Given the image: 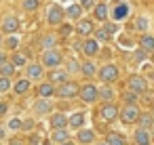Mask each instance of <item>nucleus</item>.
I'll return each instance as SVG.
<instances>
[{"instance_id": "21", "label": "nucleus", "mask_w": 154, "mask_h": 145, "mask_svg": "<svg viewBox=\"0 0 154 145\" xmlns=\"http://www.w3.org/2000/svg\"><path fill=\"white\" fill-rule=\"evenodd\" d=\"M38 95H40L42 99H47V97L55 95V86H53L51 82H47V84H40V86H38Z\"/></svg>"}, {"instance_id": "27", "label": "nucleus", "mask_w": 154, "mask_h": 145, "mask_svg": "<svg viewBox=\"0 0 154 145\" xmlns=\"http://www.w3.org/2000/svg\"><path fill=\"white\" fill-rule=\"evenodd\" d=\"M106 145H125V137L118 132H110L108 135V143Z\"/></svg>"}, {"instance_id": "7", "label": "nucleus", "mask_w": 154, "mask_h": 145, "mask_svg": "<svg viewBox=\"0 0 154 145\" xmlns=\"http://www.w3.org/2000/svg\"><path fill=\"white\" fill-rule=\"evenodd\" d=\"M137 118H139V109H137V105H127V107L122 109V114H120V120H122L125 124L137 122Z\"/></svg>"}, {"instance_id": "26", "label": "nucleus", "mask_w": 154, "mask_h": 145, "mask_svg": "<svg viewBox=\"0 0 154 145\" xmlns=\"http://www.w3.org/2000/svg\"><path fill=\"white\" fill-rule=\"evenodd\" d=\"M80 72H82L87 78H91V76H95V72H97V70H95V63H93V61H87V63H82V65H80Z\"/></svg>"}, {"instance_id": "29", "label": "nucleus", "mask_w": 154, "mask_h": 145, "mask_svg": "<svg viewBox=\"0 0 154 145\" xmlns=\"http://www.w3.org/2000/svg\"><path fill=\"white\" fill-rule=\"evenodd\" d=\"M95 17L99 21H106L108 19V4H97L95 7Z\"/></svg>"}, {"instance_id": "19", "label": "nucleus", "mask_w": 154, "mask_h": 145, "mask_svg": "<svg viewBox=\"0 0 154 145\" xmlns=\"http://www.w3.org/2000/svg\"><path fill=\"white\" fill-rule=\"evenodd\" d=\"M13 90H15L17 95H23V93H28V90H30V80H28V78H21V80H17V82H15V86H13Z\"/></svg>"}, {"instance_id": "23", "label": "nucleus", "mask_w": 154, "mask_h": 145, "mask_svg": "<svg viewBox=\"0 0 154 145\" xmlns=\"http://www.w3.org/2000/svg\"><path fill=\"white\" fill-rule=\"evenodd\" d=\"M85 120H87V118H85V114H80V111H78V114H74V116L68 120V124H70L72 128H80V126L85 124Z\"/></svg>"}, {"instance_id": "53", "label": "nucleus", "mask_w": 154, "mask_h": 145, "mask_svg": "<svg viewBox=\"0 0 154 145\" xmlns=\"http://www.w3.org/2000/svg\"><path fill=\"white\" fill-rule=\"evenodd\" d=\"M101 145H106V143H101Z\"/></svg>"}, {"instance_id": "42", "label": "nucleus", "mask_w": 154, "mask_h": 145, "mask_svg": "<svg viewBox=\"0 0 154 145\" xmlns=\"http://www.w3.org/2000/svg\"><path fill=\"white\" fill-rule=\"evenodd\" d=\"M78 7H80V9H91V7H93V0H80Z\"/></svg>"}, {"instance_id": "20", "label": "nucleus", "mask_w": 154, "mask_h": 145, "mask_svg": "<svg viewBox=\"0 0 154 145\" xmlns=\"http://www.w3.org/2000/svg\"><path fill=\"white\" fill-rule=\"evenodd\" d=\"M78 141H80V143H93V141H95V132H93L91 128H82V130L78 132Z\"/></svg>"}, {"instance_id": "45", "label": "nucleus", "mask_w": 154, "mask_h": 145, "mask_svg": "<svg viewBox=\"0 0 154 145\" xmlns=\"http://www.w3.org/2000/svg\"><path fill=\"white\" fill-rule=\"evenodd\" d=\"M32 126H34V122H32V120H26V122H21V128H26V130H30Z\"/></svg>"}, {"instance_id": "8", "label": "nucleus", "mask_w": 154, "mask_h": 145, "mask_svg": "<svg viewBox=\"0 0 154 145\" xmlns=\"http://www.w3.org/2000/svg\"><path fill=\"white\" fill-rule=\"evenodd\" d=\"M17 30H19V19L15 15H7L2 19V32L5 34H15Z\"/></svg>"}, {"instance_id": "30", "label": "nucleus", "mask_w": 154, "mask_h": 145, "mask_svg": "<svg viewBox=\"0 0 154 145\" xmlns=\"http://www.w3.org/2000/svg\"><path fill=\"white\" fill-rule=\"evenodd\" d=\"M68 137H70V135H68L66 128H61V130H53V141H55V143H66Z\"/></svg>"}, {"instance_id": "4", "label": "nucleus", "mask_w": 154, "mask_h": 145, "mask_svg": "<svg viewBox=\"0 0 154 145\" xmlns=\"http://www.w3.org/2000/svg\"><path fill=\"white\" fill-rule=\"evenodd\" d=\"M63 9L61 7H57V4H53L51 9H49V13H47V21L51 23V25H59L61 21H63Z\"/></svg>"}, {"instance_id": "25", "label": "nucleus", "mask_w": 154, "mask_h": 145, "mask_svg": "<svg viewBox=\"0 0 154 145\" xmlns=\"http://www.w3.org/2000/svg\"><path fill=\"white\" fill-rule=\"evenodd\" d=\"M28 63V59H26V55H21V53H15L13 55V59H11V65L17 70V67H23Z\"/></svg>"}, {"instance_id": "31", "label": "nucleus", "mask_w": 154, "mask_h": 145, "mask_svg": "<svg viewBox=\"0 0 154 145\" xmlns=\"http://www.w3.org/2000/svg\"><path fill=\"white\" fill-rule=\"evenodd\" d=\"M40 44L45 46V51H49V49H55V44H57V36H45V38L40 40Z\"/></svg>"}, {"instance_id": "55", "label": "nucleus", "mask_w": 154, "mask_h": 145, "mask_svg": "<svg viewBox=\"0 0 154 145\" xmlns=\"http://www.w3.org/2000/svg\"><path fill=\"white\" fill-rule=\"evenodd\" d=\"M0 42H2V40H0Z\"/></svg>"}, {"instance_id": "6", "label": "nucleus", "mask_w": 154, "mask_h": 145, "mask_svg": "<svg viewBox=\"0 0 154 145\" xmlns=\"http://www.w3.org/2000/svg\"><path fill=\"white\" fill-rule=\"evenodd\" d=\"M78 95H80V99H82L85 103H93V101L97 99V88H95V84H85V86L78 90Z\"/></svg>"}, {"instance_id": "17", "label": "nucleus", "mask_w": 154, "mask_h": 145, "mask_svg": "<svg viewBox=\"0 0 154 145\" xmlns=\"http://www.w3.org/2000/svg\"><path fill=\"white\" fill-rule=\"evenodd\" d=\"M135 143H137V145H150V132L143 130V128H137V132H135Z\"/></svg>"}, {"instance_id": "14", "label": "nucleus", "mask_w": 154, "mask_h": 145, "mask_svg": "<svg viewBox=\"0 0 154 145\" xmlns=\"http://www.w3.org/2000/svg\"><path fill=\"white\" fill-rule=\"evenodd\" d=\"M51 126H53V130H61V128L68 126V118H66L63 114H55V116L51 118Z\"/></svg>"}, {"instance_id": "47", "label": "nucleus", "mask_w": 154, "mask_h": 145, "mask_svg": "<svg viewBox=\"0 0 154 145\" xmlns=\"http://www.w3.org/2000/svg\"><path fill=\"white\" fill-rule=\"evenodd\" d=\"M97 38H99V40H108V36H106V32H103V30H99V32H97Z\"/></svg>"}, {"instance_id": "46", "label": "nucleus", "mask_w": 154, "mask_h": 145, "mask_svg": "<svg viewBox=\"0 0 154 145\" xmlns=\"http://www.w3.org/2000/svg\"><path fill=\"white\" fill-rule=\"evenodd\" d=\"M7 109H9V105H7L5 101H0V116H5V114H7Z\"/></svg>"}, {"instance_id": "10", "label": "nucleus", "mask_w": 154, "mask_h": 145, "mask_svg": "<svg viewBox=\"0 0 154 145\" xmlns=\"http://www.w3.org/2000/svg\"><path fill=\"white\" fill-rule=\"evenodd\" d=\"M116 116H118V109H116V105H112V103H106V105L101 107V118H103V120L112 122Z\"/></svg>"}, {"instance_id": "11", "label": "nucleus", "mask_w": 154, "mask_h": 145, "mask_svg": "<svg viewBox=\"0 0 154 145\" xmlns=\"http://www.w3.org/2000/svg\"><path fill=\"white\" fill-rule=\"evenodd\" d=\"M127 15H129V7H127L125 2L116 4V9L112 11V19H114V21H122V19H125Z\"/></svg>"}, {"instance_id": "41", "label": "nucleus", "mask_w": 154, "mask_h": 145, "mask_svg": "<svg viewBox=\"0 0 154 145\" xmlns=\"http://www.w3.org/2000/svg\"><path fill=\"white\" fill-rule=\"evenodd\" d=\"M7 46H9V49H17V46H19V40H17L15 36H11V38L7 40Z\"/></svg>"}, {"instance_id": "40", "label": "nucleus", "mask_w": 154, "mask_h": 145, "mask_svg": "<svg viewBox=\"0 0 154 145\" xmlns=\"http://www.w3.org/2000/svg\"><path fill=\"white\" fill-rule=\"evenodd\" d=\"M101 30H103V32H106V36L110 38V36H112V34L116 32V25H114V23H110V25H103Z\"/></svg>"}, {"instance_id": "18", "label": "nucleus", "mask_w": 154, "mask_h": 145, "mask_svg": "<svg viewBox=\"0 0 154 145\" xmlns=\"http://www.w3.org/2000/svg\"><path fill=\"white\" fill-rule=\"evenodd\" d=\"M139 44H141V51L143 53H154V36H148V34L141 36V42Z\"/></svg>"}, {"instance_id": "54", "label": "nucleus", "mask_w": 154, "mask_h": 145, "mask_svg": "<svg viewBox=\"0 0 154 145\" xmlns=\"http://www.w3.org/2000/svg\"><path fill=\"white\" fill-rule=\"evenodd\" d=\"M152 61H154V57H152Z\"/></svg>"}, {"instance_id": "24", "label": "nucleus", "mask_w": 154, "mask_h": 145, "mask_svg": "<svg viewBox=\"0 0 154 145\" xmlns=\"http://www.w3.org/2000/svg\"><path fill=\"white\" fill-rule=\"evenodd\" d=\"M137 120H139V124H141V128H143V130L152 128V124H154V116H152V114H141Z\"/></svg>"}, {"instance_id": "36", "label": "nucleus", "mask_w": 154, "mask_h": 145, "mask_svg": "<svg viewBox=\"0 0 154 145\" xmlns=\"http://www.w3.org/2000/svg\"><path fill=\"white\" fill-rule=\"evenodd\" d=\"M13 84H11V78H0V93H7L11 90Z\"/></svg>"}, {"instance_id": "22", "label": "nucleus", "mask_w": 154, "mask_h": 145, "mask_svg": "<svg viewBox=\"0 0 154 145\" xmlns=\"http://www.w3.org/2000/svg\"><path fill=\"white\" fill-rule=\"evenodd\" d=\"M97 97H101L103 101H112V99H114V90H112L108 84H103V86L97 90Z\"/></svg>"}, {"instance_id": "9", "label": "nucleus", "mask_w": 154, "mask_h": 145, "mask_svg": "<svg viewBox=\"0 0 154 145\" xmlns=\"http://www.w3.org/2000/svg\"><path fill=\"white\" fill-rule=\"evenodd\" d=\"M51 109H53V103H51V101H47V99H38V101L34 103V111H36L38 116L49 114Z\"/></svg>"}, {"instance_id": "2", "label": "nucleus", "mask_w": 154, "mask_h": 145, "mask_svg": "<svg viewBox=\"0 0 154 145\" xmlns=\"http://www.w3.org/2000/svg\"><path fill=\"white\" fill-rule=\"evenodd\" d=\"M99 78H101V82H114V80L118 78V67L112 65V63L103 65V67L99 70Z\"/></svg>"}, {"instance_id": "5", "label": "nucleus", "mask_w": 154, "mask_h": 145, "mask_svg": "<svg viewBox=\"0 0 154 145\" xmlns=\"http://www.w3.org/2000/svg\"><path fill=\"white\" fill-rule=\"evenodd\" d=\"M127 84H129V90H131V93H135V95H141L143 90H148L146 80H143L141 76H131Z\"/></svg>"}, {"instance_id": "44", "label": "nucleus", "mask_w": 154, "mask_h": 145, "mask_svg": "<svg viewBox=\"0 0 154 145\" xmlns=\"http://www.w3.org/2000/svg\"><path fill=\"white\" fill-rule=\"evenodd\" d=\"M146 57H148V53H143V51H137L135 53V61H143Z\"/></svg>"}, {"instance_id": "49", "label": "nucleus", "mask_w": 154, "mask_h": 145, "mask_svg": "<svg viewBox=\"0 0 154 145\" xmlns=\"http://www.w3.org/2000/svg\"><path fill=\"white\" fill-rule=\"evenodd\" d=\"M9 145H23V143H21V141H17V139H13V141H11Z\"/></svg>"}, {"instance_id": "33", "label": "nucleus", "mask_w": 154, "mask_h": 145, "mask_svg": "<svg viewBox=\"0 0 154 145\" xmlns=\"http://www.w3.org/2000/svg\"><path fill=\"white\" fill-rule=\"evenodd\" d=\"M80 72V63L76 59H68V74H76Z\"/></svg>"}, {"instance_id": "1", "label": "nucleus", "mask_w": 154, "mask_h": 145, "mask_svg": "<svg viewBox=\"0 0 154 145\" xmlns=\"http://www.w3.org/2000/svg\"><path fill=\"white\" fill-rule=\"evenodd\" d=\"M42 63H45L47 67H57V65L61 63V53H59L57 49L45 51V53H42Z\"/></svg>"}, {"instance_id": "35", "label": "nucleus", "mask_w": 154, "mask_h": 145, "mask_svg": "<svg viewBox=\"0 0 154 145\" xmlns=\"http://www.w3.org/2000/svg\"><path fill=\"white\" fill-rule=\"evenodd\" d=\"M141 99H143L146 105H152L154 103V90H143L141 93Z\"/></svg>"}, {"instance_id": "3", "label": "nucleus", "mask_w": 154, "mask_h": 145, "mask_svg": "<svg viewBox=\"0 0 154 145\" xmlns=\"http://www.w3.org/2000/svg\"><path fill=\"white\" fill-rule=\"evenodd\" d=\"M55 93H57V97H63V99L76 97V95H78V86H76V82H70V80H68V82H63Z\"/></svg>"}, {"instance_id": "51", "label": "nucleus", "mask_w": 154, "mask_h": 145, "mask_svg": "<svg viewBox=\"0 0 154 145\" xmlns=\"http://www.w3.org/2000/svg\"><path fill=\"white\" fill-rule=\"evenodd\" d=\"M59 145H74V143H70V141H66V143H59Z\"/></svg>"}, {"instance_id": "32", "label": "nucleus", "mask_w": 154, "mask_h": 145, "mask_svg": "<svg viewBox=\"0 0 154 145\" xmlns=\"http://www.w3.org/2000/svg\"><path fill=\"white\" fill-rule=\"evenodd\" d=\"M63 13H66L68 17H74V19H78V17H80V13H82V9H80L78 4H70V7H68V11H63Z\"/></svg>"}, {"instance_id": "16", "label": "nucleus", "mask_w": 154, "mask_h": 145, "mask_svg": "<svg viewBox=\"0 0 154 145\" xmlns=\"http://www.w3.org/2000/svg\"><path fill=\"white\" fill-rule=\"evenodd\" d=\"M49 78H51V84H53V82H57V84H63V82H68V72H61V70H53Z\"/></svg>"}, {"instance_id": "34", "label": "nucleus", "mask_w": 154, "mask_h": 145, "mask_svg": "<svg viewBox=\"0 0 154 145\" xmlns=\"http://www.w3.org/2000/svg\"><path fill=\"white\" fill-rule=\"evenodd\" d=\"M122 99L127 101V105H135V103H137V95H135V93H131V90H127V93L122 95Z\"/></svg>"}, {"instance_id": "38", "label": "nucleus", "mask_w": 154, "mask_h": 145, "mask_svg": "<svg viewBox=\"0 0 154 145\" xmlns=\"http://www.w3.org/2000/svg\"><path fill=\"white\" fill-rule=\"evenodd\" d=\"M135 28H137V30H141V32H143V30H146V28H148V21H146V19H143V17H137V19H135Z\"/></svg>"}, {"instance_id": "13", "label": "nucleus", "mask_w": 154, "mask_h": 145, "mask_svg": "<svg viewBox=\"0 0 154 145\" xmlns=\"http://www.w3.org/2000/svg\"><path fill=\"white\" fill-rule=\"evenodd\" d=\"M80 49H82V53H85L87 57H93V55H97V53H99V46H97V42H95V40H85Z\"/></svg>"}, {"instance_id": "37", "label": "nucleus", "mask_w": 154, "mask_h": 145, "mask_svg": "<svg viewBox=\"0 0 154 145\" xmlns=\"http://www.w3.org/2000/svg\"><path fill=\"white\" fill-rule=\"evenodd\" d=\"M38 4H40L38 0H23V9H26V11H36Z\"/></svg>"}, {"instance_id": "12", "label": "nucleus", "mask_w": 154, "mask_h": 145, "mask_svg": "<svg viewBox=\"0 0 154 145\" xmlns=\"http://www.w3.org/2000/svg\"><path fill=\"white\" fill-rule=\"evenodd\" d=\"M76 32H78L80 36H89V34H93V23H91L89 19H80V21L76 23Z\"/></svg>"}, {"instance_id": "39", "label": "nucleus", "mask_w": 154, "mask_h": 145, "mask_svg": "<svg viewBox=\"0 0 154 145\" xmlns=\"http://www.w3.org/2000/svg\"><path fill=\"white\" fill-rule=\"evenodd\" d=\"M9 128H11V130H19V128H21V120H19V118H13V120L9 122Z\"/></svg>"}, {"instance_id": "43", "label": "nucleus", "mask_w": 154, "mask_h": 145, "mask_svg": "<svg viewBox=\"0 0 154 145\" xmlns=\"http://www.w3.org/2000/svg\"><path fill=\"white\" fill-rule=\"evenodd\" d=\"M72 34V25H61V36H70Z\"/></svg>"}, {"instance_id": "52", "label": "nucleus", "mask_w": 154, "mask_h": 145, "mask_svg": "<svg viewBox=\"0 0 154 145\" xmlns=\"http://www.w3.org/2000/svg\"><path fill=\"white\" fill-rule=\"evenodd\" d=\"M68 2H74V0H68Z\"/></svg>"}, {"instance_id": "15", "label": "nucleus", "mask_w": 154, "mask_h": 145, "mask_svg": "<svg viewBox=\"0 0 154 145\" xmlns=\"http://www.w3.org/2000/svg\"><path fill=\"white\" fill-rule=\"evenodd\" d=\"M42 78V67L38 63L28 65V80H40Z\"/></svg>"}, {"instance_id": "48", "label": "nucleus", "mask_w": 154, "mask_h": 145, "mask_svg": "<svg viewBox=\"0 0 154 145\" xmlns=\"http://www.w3.org/2000/svg\"><path fill=\"white\" fill-rule=\"evenodd\" d=\"M7 63V55L5 53H0V65H5Z\"/></svg>"}, {"instance_id": "50", "label": "nucleus", "mask_w": 154, "mask_h": 145, "mask_svg": "<svg viewBox=\"0 0 154 145\" xmlns=\"http://www.w3.org/2000/svg\"><path fill=\"white\" fill-rule=\"evenodd\" d=\"M0 139H5V128H0Z\"/></svg>"}, {"instance_id": "28", "label": "nucleus", "mask_w": 154, "mask_h": 145, "mask_svg": "<svg viewBox=\"0 0 154 145\" xmlns=\"http://www.w3.org/2000/svg\"><path fill=\"white\" fill-rule=\"evenodd\" d=\"M15 74V67L11 65V61H7L5 65H0V78H11Z\"/></svg>"}]
</instances>
